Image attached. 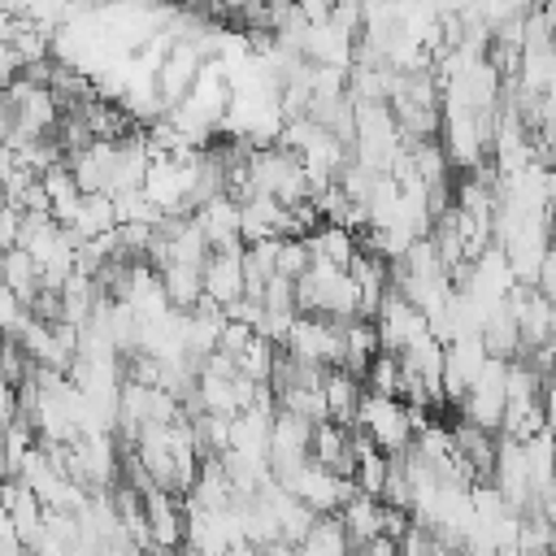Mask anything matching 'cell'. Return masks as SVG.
Masks as SVG:
<instances>
[{
  "label": "cell",
  "mask_w": 556,
  "mask_h": 556,
  "mask_svg": "<svg viewBox=\"0 0 556 556\" xmlns=\"http://www.w3.org/2000/svg\"><path fill=\"white\" fill-rule=\"evenodd\" d=\"M356 430L382 456H400L413 443V408H404L400 400H387V395H369L365 391V400L356 408Z\"/></svg>",
  "instance_id": "cell-1"
},
{
  "label": "cell",
  "mask_w": 556,
  "mask_h": 556,
  "mask_svg": "<svg viewBox=\"0 0 556 556\" xmlns=\"http://www.w3.org/2000/svg\"><path fill=\"white\" fill-rule=\"evenodd\" d=\"M282 352L304 361V365H317V369H339L343 365V326L313 317V313H300L282 339Z\"/></svg>",
  "instance_id": "cell-2"
},
{
  "label": "cell",
  "mask_w": 556,
  "mask_h": 556,
  "mask_svg": "<svg viewBox=\"0 0 556 556\" xmlns=\"http://www.w3.org/2000/svg\"><path fill=\"white\" fill-rule=\"evenodd\" d=\"M204 300L217 308H230L235 300H243V248H222L208 252L204 261Z\"/></svg>",
  "instance_id": "cell-3"
},
{
  "label": "cell",
  "mask_w": 556,
  "mask_h": 556,
  "mask_svg": "<svg viewBox=\"0 0 556 556\" xmlns=\"http://www.w3.org/2000/svg\"><path fill=\"white\" fill-rule=\"evenodd\" d=\"M143 517H148V539H152V547L182 552L187 517H182V500H178V495H169V491H148V495H143Z\"/></svg>",
  "instance_id": "cell-4"
},
{
  "label": "cell",
  "mask_w": 556,
  "mask_h": 556,
  "mask_svg": "<svg viewBox=\"0 0 556 556\" xmlns=\"http://www.w3.org/2000/svg\"><path fill=\"white\" fill-rule=\"evenodd\" d=\"M321 395H326V417L334 421V426H356V408H361V400H365V382L361 378H352L348 369H326V378H321Z\"/></svg>",
  "instance_id": "cell-5"
},
{
  "label": "cell",
  "mask_w": 556,
  "mask_h": 556,
  "mask_svg": "<svg viewBox=\"0 0 556 556\" xmlns=\"http://www.w3.org/2000/svg\"><path fill=\"white\" fill-rule=\"evenodd\" d=\"M334 517H339V526H343V534H348L352 547H365V543H374L382 534V500H369L361 491Z\"/></svg>",
  "instance_id": "cell-6"
},
{
  "label": "cell",
  "mask_w": 556,
  "mask_h": 556,
  "mask_svg": "<svg viewBox=\"0 0 556 556\" xmlns=\"http://www.w3.org/2000/svg\"><path fill=\"white\" fill-rule=\"evenodd\" d=\"M65 230L74 235V243H91V239L117 230L113 200H109V195H83V204H78V213H74V222H70Z\"/></svg>",
  "instance_id": "cell-7"
},
{
  "label": "cell",
  "mask_w": 556,
  "mask_h": 556,
  "mask_svg": "<svg viewBox=\"0 0 556 556\" xmlns=\"http://www.w3.org/2000/svg\"><path fill=\"white\" fill-rule=\"evenodd\" d=\"M4 291H13L26 308L39 300V291H43V278H39V265L22 252V248H13V252H4Z\"/></svg>",
  "instance_id": "cell-8"
},
{
  "label": "cell",
  "mask_w": 556,
  "mask_h": 556,
  "mask_svg": "<svg viewBox=\"0 0 556 556\" xmlns=\"http://www.w3.org/2000/svg\"><path fill=\"white\" fill-rule=\"evenodd\" d=\"M274 361H278V343H269V339H261V334H252V343L235 356L239 374H243V378H252V382H269Z\"/></svg>",
  "instance_id": "cell-9"
},
{
  "label": "cell",
  "mask_w": 556,
  "mask_h": 556,
  "mask_svg": "<svg viewBox=\"0 0 556 556\" xmlns=\"http://www.w3.org/2000/svg\"><path fill=\"white\" fill-rule=\"evenodd\" d=\"M365 391L369 395H387V400H400V356H391V352H378L374 361H369V369H365Z\"/></svg>",
  "instance_id": "cell-10"
},
{
  "label": "cell",
  "mask_w": 556,
  "mask_h": 556,
  "mask_svg": "<svg viewBox=\"0 0 556 556\" xmlns=\"http://www.w3.org/2000/svg\"><path fill=\"white\" fill-rule=\"evenodd\" d=\"M308 243L304 239H282L278 243V269H274V278H287V282H295V278H304V269H308Z\"/></svg>",
  "instance_id": "cell-11"
},
{
  "label": "cell",
  "mask_w": 556,
  "mask_h": 556,
  "mask_svg": "<svg viewBox=\"0 0 556 556\" xmlns=\"http://www.w3.org/2000/svg\"><path fill=\"white\" fill-rule=\"evenodd\" d=\"M543 300H552L556 304V243L543 252V261H539V274H534V282H530Z\"/></svg>",
  "instance_id": "cell-12"
},
{
  "label": "cell",
  "mask_w": 556,
  "mask_h": 556,
  "mask_svg": "<svg viewBox=\"0 0 556 556\" xmlns=\"http://www.w3.org/2000/svg\"><path fill=\"white\" fill-rule=\"evenodd\" d=\"M17 235H22V208H13V204L0 200V252H13L17 248Z\"/></svg>",
  "instance_id": "cell-13"
},
{
  "label": "cell",
  "mask_w": 556,
  "mask_h": 556,
  "mask_svg": "<svg viewBox=\"0 0 556 556\" xmlns=\"http://www.w3.org/2000/svg\"><path fill=\"white\" fill-rule=\"evenodd\" d=\"M17 78H22V61H17L13 43H9V39H0V91H4V87H13Z\"/></svg>",
  "instance_id": "cell-14"
},
{
  "label": "cell",
  "mask_w": 556,
  "mask_h": 556,
  "mask_svg": "<svg viewBox=\"0 0 556 556\" xmlns=\"http://www.w3.org/2000/svg\"><path fill=\"white\" fill-rule=\"evenodd\" d=\"M434 556H460V552H456V547H447V543H439V547H434Z\"/></svg>",
  "instance_id": "cell-15"
},
{
  "label": "cell",
  "mask_w": 556,
  "mask_h": 556,
  "mask_svg": "<svg viewBox=\"0 0 556 556\" xmlns=\"http://www.w3.org/2000/svg\"><path fill=\"white\" fill-rule=\"evenodd\" d=\"M148 556H182V552H165V547H148Z\"/></svg>",
  "instance_id": "cell-16"
},
{
  "label": "cell",
  "mask_w": 556,
  "mask_h": 556,
  "mask_svg": "<svg viewBox=\"0 0 556 556\" xmlns=\"http://www.w3.org/2000/svg\"><path fill=\"white\" fill-rule=\"evenodd\" d=\"M0 287H4V252H0Z\"/></svg>",
  "instance_id": "cell-17"
}]
</instances>
